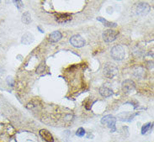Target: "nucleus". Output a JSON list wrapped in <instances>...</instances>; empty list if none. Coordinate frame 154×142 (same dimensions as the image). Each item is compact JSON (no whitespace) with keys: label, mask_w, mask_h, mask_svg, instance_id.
<instances>
[{"label":"nucleus","mask_w":154,"mask_h":142,"mask_svg":"<svg viewBox=\"0 0 154 142\" xmlns=\"http://www.w3.org/2000/svg\"><path fill=\"white\" fill-rule=\"evenodd\" d=\"M118 74V68L117 67L111 62H107L104 67V75L109 78L112 79L114 77Z\"/></svg>","instance_id":"1"},{"label":"nucleus","mask_w":154,"mask_h":142,"mask_svg":"<svg viewBox=\"0 0 154 142\" xmlns=\"http://www.w3.org/2000/svg\"><path fill=\"white\" fill-rule=\"evenodd\" d=\"M110 54H111V56H112L113 59L117 60V61H121L122 59L125 58V49L121 46H114L111 49Z\"/></svg>","instance_id":"2"},{"label":"nucleus","mask_w":154,"mask_h":142,"mask_svg":"<svg viewBox=\"0 0 154 142\" xmlns=\"http://www.w3.org/2000/svg\"><path fill=\"white\" fill-rule=\"evenodd\" d=\"M118 35H119V33L117 31L109 29L104 30L102 36H103V39L105 42H112L116 40Z\"/></svg>","instance_id":"3"},{"label":"nucleus","mask_w":154,"mask_h":142,"mask_svg":"<svg viewBox=\"0 0 154 142\" xmlns=\"http://www.w3.org/2000/svg\"><path fill=\"white\" fill-rule=\"evenodd\" d=\"M116 119L112 116L111 114L106 115L101 119V124L102 125H108V126L111 129V131L116 130Z\"/></svg>","instance_id":"4"},{"label":"nucleus","mask_w":154,"mask_h":142,"mask_svg":"<svg viewBox=\"0 0 154 142\" xmlns=\"http://www.w3.org/2000/svg\"><path fill=\"white\" fill-rule=\"evenodd\" d=\"M121 88H122L123 92L127 94V93H130V92H131L132 91L135 90V88H136V83H135V82L132 81V80H125L122 83V84H121Z\"/></svg>","instance_id":"5"},{"label":"nucleus","mask_w":154,"mask_h":142,"mask_svg":"<svg viewBox=\"0 0 154 142\" xmlns=\"http://www.w3.org/2000/svg\"><path fill=\"white\" fill-rule=\"evenodd\" d=\"M70 43H71L72 46H74V47L81 48V47H83V46H85L86 41H85V40H84L81 35H72V36L70 38Z\"/></svg>","instance_id":"6"},{"label":"nucleus","mask_w":154,"mask_h":142,"mask_svg":"<svg viewBox=\"0 0 154 142\" xmlns=\"http://www.w3.org/2000/svg\"><path fill=\"white\" fill-rule=\"evenodd\" d=\"M55 20L59 24H66L72 20V14H67V13H65V14L59 13V14H55Z\"/></svg>","instance_id":"7"},{"label":"nucleus","mask_w":154,"mask_h":142,"mask_svg":"<svg viewBox=\"0 0 154 142\" xmlns=\"http://www.w3.org/2000/svg\"><path fill=\"white\" fill-rule=\"evenodd\" d=\"M150 5L146 3H140L137 5V14L140 16H144L150 11Z\"/></svg>","instance_id":"8"},{"label":"nucleus","mask_w":154,"mask_h":142,"mask_svg":"<svg viewBox=\"0 0 154 142\" xmlns=\"http://www.w3.org/2000/svg\"><path fill=\"white\" fill-rule=\"evenodd\" d=\"M39 134L46 142H54V138H53L52 134H51L47 130H44V129L41 130Z\"/></svg>","instance_id":"9"},{"label":"nucleus","mask_w":154,"mask_h":142,"mask_svg":"<svg viewBox=\"0 0 154 142\" xmlns=\"http://www.w3.org/2000/svg\"><path fill=\"white\" fill-rule=\"evenodd\" d=\"M34 41V36L30 33H26L25 34L22 39H21V43L22 44H25V45H29L30 43H32Z\"/></svg>","instance_id":"10"},{"label":"nucleus","mask_w":154,"mask_h":142,"mask_svg":"<svg viewBox=\"0 0 154 142\" xmlns=\"http://www.w3.org/2000/svg\"><path fill=\"white\" fill-rule=\"evenodd\" d=\"M62 39V34L60 31H54L49 35V40L51 42L55 43V42L59 41Z\"/></svg>","instance_id":"11"},{"label":"nucleus","mask_w":154,"mask_h":142,"mask_svg":"<svg viewBox=\"0 0 154 142\" xmlns=\"http://www.w3.org/2000/svg\"><path fill=\"white\" fill-rule=\"evenodd\" d=\"M100 93L101 96L104 97V98H109L110 97L111 95H113V91L111 89H109L107 87H101L100 88Z\"/></svg>","instance_id":"12"},{"label":"nucleus","mask_w":154,"mask_h":142,"mask_svg":"<svg viewBox=\"0 0 154 142\" xmlns=\"http://www.w3.org/2000/svg\"><path fill=\"white\" fill-rule=\"evenodd\" d=\"M97 20L101 22V23H103L104 24V26H107V27H109V28H115V27H116L117 25L116 23H113V22H109L106 20H104V18H102V17H99V18H97Z\"/></svg>","instance_id":"13"},{"label":"nucleus","mask_w":154,"mask_h":142,"mask_svg":"<svg viewBox=\"0 0 154 142\" xmlns=\"http://www.w3.org/2000/svg\"><path fill=\"white\" fill-rule=\"evenodd\" d=\"M144 74H145V72H144V69L142 67H137L134 70V76L138 78H142Z\"/></svg>","instance_id":"14"},{"label":"nucleus","mask_w":154,"mask_h":142,"mask_svg":"<svg viewBox=\"0 0 154 142\" xmlns=\"http://www.w3.org/2000/svg\"><path fill=\"white\" fill-rule=\"evenodd\" d=\"M22 22L25 25H29V23L31 22V17H30V14H29V12H25V14H23Z\"/></svg>","instance_id":"15"},{"label":"nucleus","mask_w":154,"mask_h":142,"mask_svg":"<svg viewBox=\"0 0 154 142\" xmlns=\"http://www.w3.org/2000/svg\"><path fill=\"white\" fill-rule=\"evenodd\" d=\"M151 126V123H147V124H146V125H144L142 126V134H146V132L148 131V130H149V128H150Z\"/></svg>","instance_id":"16"},{"label":"nucleus","mask_w":154,"mask_h":142,"mask_svg":"<svg viewBox=\"0 0 154 142\" xmlns=\"http://www.w3.org/2000/svg\"><path fill=\"white\" fill-rule=\"evenodd\" d=\"M84 134H85V130H84L83 128H79L76 132V135L79 136V137H83Z\"/></svg>","instance_id":"17"}]
</instances>
